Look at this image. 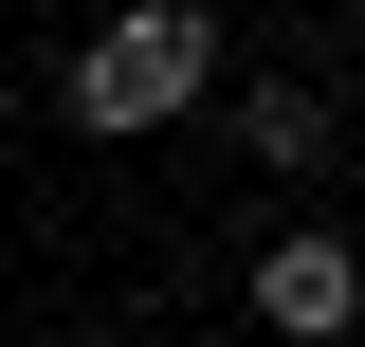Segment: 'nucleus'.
Returning <instances> with one entry per match:
<instances>
[{
	"mask_svg": "<svg viewBox=\"0 0 365 347\" xmlns=\"http://www.w3.org/2000/svg\"><path fill=\"white\" fill-rule=\"evenodd\" d=\"M201 74H220V19H201V0H146V19H110V37L73 55V129H165Z\"/></svg>",
	"mask_w": 365,
	"mask_h": 347,
	"instance_id": "nucleus-1",
	"label": "nucleus"
},
{
	"mask_svg": "<svg viewBox=\"0 0 365 347\" xmlns=\"http://www.w3.org/2000/svg\"><path fill=\"white\" fill-rule=\"evenodd\" d=\"M256 311L292 347H329V329H347V238H274V256H256Z\"/></svg>",
	"mask_w": 365,
	"mask_h": 347,
	"instance_id": "nucleus-2",
	"label": "nucleus"
},
{
	"mask_svg": "<svg viewBox=\"0 0 365 347\" xmlns=\"http://www.w3.org/2000/svg\"><path fill=\"white\" fill-rule=\"evenodd\" d=\"M256 165H329V91H311V74L256 91Z\"/></svg>",
	"mask_w": 365,
	"mask_h": 347,
	"instance_id": "nucleus-3",
	"label": "nucleus"
}]
</instances>
